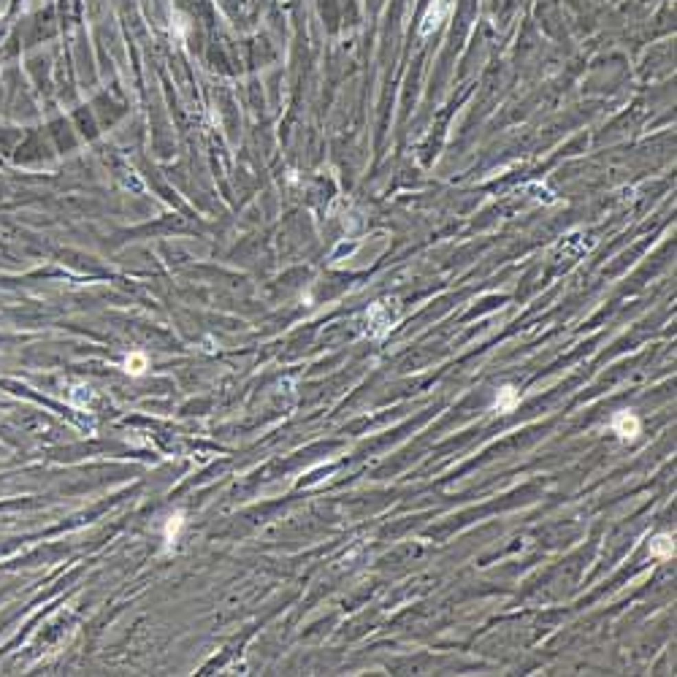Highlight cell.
Instances as JSON below:
<instances>
[{
	"label": "cell",
	"mask_w": 677,
	"mask_h": 677,
	"mask_svg": "<svg viewBox=\"0 0 677 677\" xmlns=\"http://www.w3.org/2000/svg\"><path fill=\"white\" fill-rule=\"evenodd\" d=\"M379 312H385V304H379V307H374V309H371V315H374V317H368V322H377ZM382 328H385V331H388V328H393V317H390V315L382 317Z\"/></svg>",
	"instance_id": "52a82bcc"
},
{
	"label": "cell",
	"mask_w": 677,
	"mask_h": 677,
	"mask_svg": "<svg viewBox=\"0 0 677 677\" xmlns=\"http://www.w3.org/2000/svg\"><path fill=\"white\" fill-rule=\"evenodd\" d=\"M518 404H520V393H518L512 385H504V388L498 390V396H496V409L507 414V412H512Z\"/></svg>",
	"instance_id": "3957f363"
},
{
	"label": "cell",
	"mask_w": 677,
	"mask_h": 677,
	"mask_svg": "<svg viewBox=\"0 0 677 677\" xmlns=\"http://www.w3.org/2000/svg\"><path fill=\"white\" fill-rule=\"evenodd\" d=\"M612 431L621 439H636L639 436V417L634 412H618L612 417Z\"/></svg>",
	"instance_id": "6da1fadb"
},
{
	"label": "cell",
	"mask_w": 677,
	"mask_h": 677,
	"mask_svg": "<svg viewBox=\"0 0 677 677\" xmlns=\"http://www.w3.org/2000/svg\"><path fill=\"white\" fill-rule=\"evenodd\" d=\"M650 555H656V558H672L675 555V540L669 534H658L656 540L650 542Z\"/></svg>",
	"instance_id": "277c9868"
},
{
	"label": "cell",
	"mask_w": 677,
	"mask_h": 677,
	"mask_svg": "<svg viewBox=\"0 0 677 677\" xmlns=\"http://www.w3.org/2000/svg\"><path fill=\"white\" fill-rule=\"evenodd\" d=\"M181 526H184V515H181V512L171 515V518H168V523H166V540H168V542H177V540H179Z\"/></svg>",
	"instance_id": "8992f818"
},
{
	"label": "cell",
	"mask_w": 677,
	"mask_h": 677,
	"mask_svg": "<svg viewBox=\"0 0 677 677\" xmlns=\"http://www.w3.org/2000/svg\"><path fill=\"white\" fill-rule=\"evenodd\" d=\"M450 8H452V0H434V3H431V8H428V14H425V19H423V33L436 30V27L447 19Z\"/></svg>",
	"instance_id": "7a4b0ae2"
},
{
	"label": "cell",
	"mask_w": 677,
	"mask_h": 677,
	"mask_svg": "<svg viewBox=\"0 0 677 677\" xmlns=\"http://www.w3.org/2000/svg\"><path fill=\"white\" fill-rule=\"evenodd\" d=\"M149 366V361H146V355L144 353H131L128 358H125V371L128 374H133V377H138V374H144V368Z\"/></svg>",
	"instance_id": "5b68a950"
}]
</instances>
